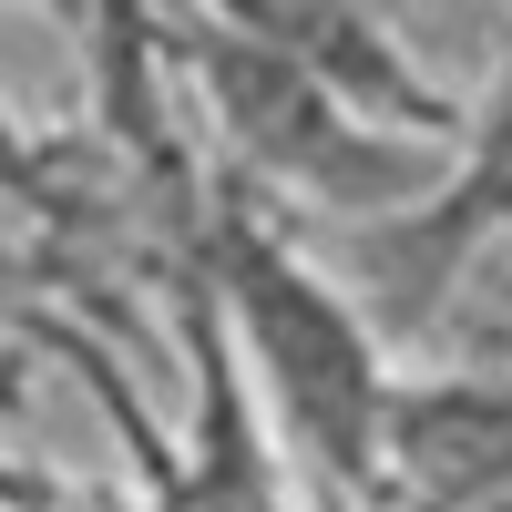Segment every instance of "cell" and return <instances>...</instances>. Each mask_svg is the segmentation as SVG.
I'll list each match as a JSON object with an SVG mask.
<instances>
[{
	"instance_id": "2",
	"label": "cell",
	"mask_w": 512,
	"mask_h": 512,
	"mask_svg": "<svg viewBox=\"0 0 512 512\" xmlns=\"http://www.w3.org/2000/svg\"><path fill=\"white\" fill-rule=\"evenodd\" d=\"M164 62L195 93L205 134H216V164L246 195L318 205V216L369 236V226H400L461 185L451 144H420V134H390V123L349 113L246 11H164Z\"/></svg>"
},
{
	"instance_id": "1",
	"label": "cell",
	"mask_w": 512,
	"mask_h": 512,
	"mask_svg": "<svg viewBox=\"0 0 512 512\" xmlns=\"http://www.w3.org/2000/svg\"><path fill=\"white\" fill-rule=\"evenodd\" d=\"M185 267L226 308L236 359L256 369V400L297 441V461L338 492V512H379L400 379H390V349H379V318L359 308V287L328 277L277 226V205L246 195L236 175H216V205H205Z\"/></svg>"
},
{
	"instance_id": "3",
	"label": "cell",
	"mask_w": 512,
	"mask_h": 512,
	"mask_svg": "<svg viewBox=\"0 0 512 512\" xmlns=\"http://www.w3.org/2000/svg\"><path fill=\"white\" fill-rule=\"evenodd\" d=\"M246 21L267 31L277 52H297L349 113L390 123V134H420V144H461L472 134V103H461L451 82H431V62H420L379 11H349V0H256Z\"/></svg>"
}]
</instances>
